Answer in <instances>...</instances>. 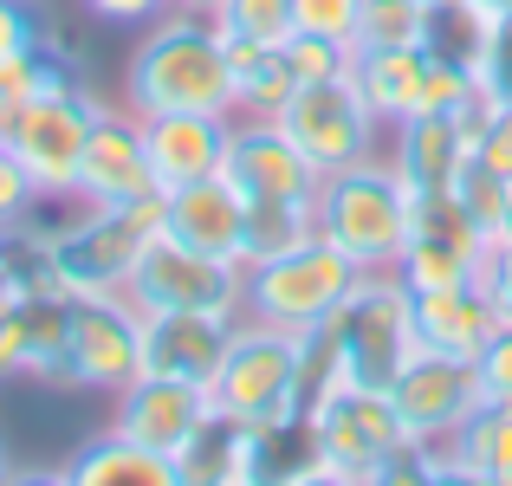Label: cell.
Returning a JSON list of instances; mask_svg holds the SVG:
<instances>
[{
	"mask_svg": "<svg viewBox=\"0 0 512 486\" xmlns=\"http://www.w3.org/2000/svg\"><path fill=\"white\" fill-rule=\"evenodd\" d=\"M0 474H7V454H0Z\"/></svg>",
	"mask_w": 512,
	"mask_h": 486,
	"instance_id": "ee69618b",
	"label": "cell"
},
{
	"mask_svg": "<svg viewBox=\"0 0 512 486\" xmlns=\"http://www.w3.org/2000/svg\"><path fill=\"white\" fill-rule=\"evenodd\" d=\"M175 7H182V13H208V20H221L227 0H175Z\"/></svg>",
	"mask_w": 512,
	"mask_h": 486,
	"instance_id": "60d3db41",
	"label": "cell"
},
{
	"mask_svg": "<svg viewBox=\"0 0 512 486\" xmlns=\"http://www.w3.org/2000/svg\"><path fill=\"white\" fill-rule=\"evenodd\" d=\"M357 279H363V266L344 247H331L325 234H312L292 253H273V260L247 266V305L240 312L286 324V331H318V324H331L344 312Z\"/></svg>",
	"mask_w": 512,
	"mask_h": 486,
	"instance_id": "5b68a950",
	"label": "cell"
},
{
	"mask_svg": "<svg viewBox=\"0 0 512 486\" xmlns=\"http://www.w3.org/2000/svg\"><path fill=\"white\" fill-rule=\"evenodd\" d=\"M13 111H20V104H13L7 85H0V143H7V130H13Z\"/></svg>",
	"mask_w": 512,
	"mask_h": 486,
	"instance_id": "b9f144b4",
	"label": "cell"
},
{
	"mask_svg": "<svg viewBox=\"0 0 512 486\" xmlns=\"http://www.w3.org/2000/svg\"><path fill=\"white\" fill-rule=\"evenodd\" d=\"M39 46H46V26H39L33 0H0V59H20Z\"/></svg>",
	"mask_w": 512,
	"mask_h": 486,
	"instance_id": "d590c367",
	"label": "cell"
},
{
	"mask_svg": "<svg viewBox=\"0 0 512 486\" xmlns=\"http://www.w3.org/2000/svg\"><path fill=\"white\" fill-rule=\"evenodd\" d=\"M208 422H214L208 383H182V376H150L143 370L137 383H124L111 396V428L117 435L143 441V448L169 454V461H182Z\"/></svg>",
	"mask_w": 512,
	"mask_h": 486,
	"instance_id": "7c38bea8",
	"label": "cell"
},
{
	"mask_svg": "<svg viewBox=\"0 0 512 486\" xmlns=\"http://www.w3.org/2000/svg\"><path fill=\"white\" fill-rule=\"evenodd\" d=\"M454 195H461V208H467V221L480 227L487 240H500V227H506V175H493L487 162H467L461 169V182H454Z\"/></svg>",
	"mask_w": 512,
	"mask_h": 486,
	"instance_id": "4dcf8cb0",
	"label": "cell"
},
{
	"mask_svg": "<svg viewBox=\"0 0 512 486\" xmlns=\"http://www.w3.org/2000/svg\"><path fill=\"white\" fill-rule=\"evenodd\" d=\"M467 72H474V85H480L487 104H512V13H500L493 26H480L474 52H467Z\"/></svg>",
	"mask_w": 512,
	"mask_h": 486,
	"instance_id": "f1b7e54d",
	"label": "cell"
},
{
	"mask_svg": "<svg viewBox=\"0 0 512 486\" xmlns=\"http://www.w3.org/2000/svg\"><path fill=\"white\" fill-rule=\"evenodd\" d=\"M318 234V201H247V266Z\"/></svg>",
	"mask_w": 512,
	"mask_h": 486,
	"instance_id": "83f0119b",
	"label": "cell"
},
{
	"mask_svg": "<svg viewBox=\"0 0 512 486\" xmlns=\"http://www.w3.org/2000/svg\"><path fill=\"white\" fill-rule=\"evenodd\" d=\"M487 98L461 104V111H415L396 124V150L389 162L402 169V182L415 195H448L461 182V169L480 156V130H487Z\"/></svg>",
	"mask_w": 512,
	"mask_h": 486,
	"instance_id": "4fadbf2b",
	"label": "cell"
},
{
	"mask_svg": "<svg viewBox=\"0 0 512 486\" xmlns=\"http://www.w3.org/2000/svg\"><path fill=\"white\" fill-rule=\"evenodd\" d=\"M227 72H234V117H273L292 98V85H299L286 46L234 39V33H227Z\"/></svg>",
	"mask_w": 512,
	"mask_h": 486,
	"instance_id": "603a6c76",
	"label": "cell"
},
{
	"mask_svg": "<svg viewBox=\"0 0 512 486\" xmlns=\"http://www.w3.org/2000/svg\"><path fill=\"white\" fill-rule=\"evenodd\" d=\"M169 227V195H143L124 208H85L78 227L46 234L52 247V292L85 299V292H124L143 247Z\"/></svg>",
	"mask_w": 512,
	"mask_h": 486,
	"instance_id": "277c9868",
	"label": "cell"
},
{
	"mask_svg": "<svg viewBox=\"0 0 512 486\" xmlns=\"http://www.w3.org/2000/svg\"><path fill=\"white\" fill-rule=\"evenodd\" d=\"M480 370V396L487 402H512V324H500V331L487 337V350L474 357Z\"/></svg>",
	"mask_w": 512,
	"mask_h": 486,
	"instance_id": "8d00e7d4",
	"label": "cell"
},
{
	"mask_svg": "<svg viewBox=\"0 0 512 486\" xmlns=\"http://www.w3.org/2000/svg\"><path fill=\"white\" fill-rule=\"evenodd\" d=\"M169 234L214 253V260L247 266V195L227 175H201L169 195Z\"/></svg>",
	"mask_w": 512,
	"mask_h": 486,
	"instance_id": "ffe728a7",
	"label": "cell"
},
{
	"mask_svg": "<svg viewBox=\"0 0 512 486\" xmlns=\"http://www.w3.org/2000/svg\"><path fill=\"white\" fill-rule=\"evenodd\" d=\"M318 234L344 247L363 273H396L415 240V188L389 156H363L318 182Z\"/></svg>",
	"mask_w": 512,
	"mask_h": 486,
	"instance_id": "7a4b0ae2",
	"label": "cell"
},
{
	"mask_svg": "<svg viewBox=\"0 0 512 486\" xmlns=\"http://www.w3.org/2000/svg\"><path fill=\"white\" fill-rule=\"evenodd\" d=\"M208 396H214V415L247 422V428L305 422V331L240 312L234 344H227Z\"/></svg>",
	"mask_w": 512,
	"mask_h": 486,
	"instance_id": "3957f363",
	"label": "cell"
},
{
	"mask_svg": "<svg viewBox=\"0 0 512 486\" xmlns=\"http://www.w3.org/2000/svg\"><path fill=\"white\" fill-rule=\"evenodd\" d=\"M273 124L299 143L318 175H338L350 162L376 156V124H383V117L370 111V98H363V85H357V65H350L338 78H305V85H292V98L273 111Z\"/></svg>",
	"mask_w": 512,
	"mask_h": 486,
	"instance_id": "52a82bcc",
	"label": "cell"
},
{
	"mask_svg": "<svg viewBox=\"0 0 512 486\" xmlns=\"http://www.w3.org/2000/svg\"><path fill=\"white\" fill-rule=\"evenodd\" d=\"M98 111H104V104L91 98L78 78L39 91V98H26L20 111H13L7 150L26 162L39 201H59V195H72V188H78V156H85V143H91Z\"/></svg>",
	"mask_w": 512,
	"mask_h": 486,
	"instance_id": "ba28073f",
	"label": "cell"
},
{
	"mask_svg": "<svg viewBox=\"0 0 512 486\" xmlns=\"http://www.w3.org/2000/svg\"><path fill=\"white\" fill-rule=\"evenodd\" d=\"M396 396V415L415 441H454L467 428V415L480 409V370L467 357H448V350H415L402 363V376L389 383Z\"/></svg>",
	"mask_w": 512,
	"mask_h": 486,
	"instance_id": "5bb4252c",
	"label": "cell"
},
{
	"mask_svg": "<svg viewBox=\"0 0 512 486\" xmlns=\"http://www.w3.org/2000/svg\"><path fill=\"white\" fill-rule=\"evenodd\" d=\"M124 292L137 312H227V318H240V305H247V266L214 260V253L188 247V240H175L163 227L143 247Z\"/></svg>",
	"mask_w": 512,
	"mask_h": 486,
	"instance_id": "9c48e42d",
	"label": "cell"
},
{
	"mask_svg": "<svg viewBox=\"0 0 512 486\" xmlns=\"http://www.w3.org/2000/svg\"><path fill=\"white\" fill-rule=\"evenodd\" d=\"M221 175L247 201H318V182H325L273 117H247V124H234Z\"/></svg>",
	"mask_w": 512,
	"mask_h": 486,
	"instance_id": "2e32d148",
	"label": "cell"
},
{
	"mask_svg": "<svg viewBox=\"0 0 512 486\" xmlns=\"http://www.w3.org/2000/svg\"><path fill=\"white\" fill-rule=\"evenodd\" d=\"M480 273V253L467 240H448V234H415L409 253L396 260V279L409 292H441V286H467Z\"/></svg>",
	"mask_w": 512,
	"mask_h": 486,
	"instance_id": "4316f807",
	"label": "cell"
},
{
	"mask_svg": "<svg viewBox=\"0 0 512 486\" xmlns=\"http://www.w3.org/2000/svg\"><path fill=\"white\" fill-rule=\"evenodd\" d=\"M480 162L512 182V104H493V111H487V130H480Z\"/></svg>",
	"mask_w": 512,
	"mask_h": 486,
	"instance_id": "74e56055",
	"label": "cell"
},
{
	"mask_svg": "<svg viewBox=\"0 0 512 486\" xmlns=\"http://www.w3.org/2000/svg\"><path fill=\"white\" fill-rule=\"evenodd\" d=\"M221 33L286 46V39L299 33V20H292V0H227V7H221Z\"/></svg>",
	"mask_w": 512,
	"mask_h": 486,
	"instance_id": "f546056e",
	"label": "cell"
},
{
	"mask_svg": "<svg viewBox=\"0 0 512 486\" xmlns=\"http://www.w3.org/2000/svg\"><path fill=\"white\" fill-rule=\"evenodd\" d=\"M305 428H312L318 474L325 480H376L383 461L409 441V428L396 415V396L376 383H344L331 396H318L305 409Z\"/></svg>",
	"mask_w": 512,
	"mask_h": 486,
	"instance_id": "8992f818",
	"label": "cell"
},
{
	"mask_svg": "<svg viewBox=\"0 0 512 486\" xmlns=\"http://www.w3.org/2000/svg\"><path fill=\"white\" fill-rule=\"evenodd\" d=\"M227 137H234V117H214V111L143 117V143H150L156 188H163V195H175V188L201 182V175H221V162H227Z\"/></svg>",
	"mask_w": 512,
	"mask_h": 486,
	"instance_id": "d6986e66",
	"label": "cell"
},
{
	"mask_svg": "<svg viewBox=\"0 0 512 486\" xmlns=\"http://www.w3.org/2000/svg\"><path fill=\"white\" fill-rule=\"evenodd\" d=\"M422 65H428V46H409V52H357V85L370 98V111L383 124H402V117L422 111Z\"/></svg>",
	"mask_w": 512,
	"mask_h": 486,
	"instance_id": "d4e9b609",
	"label": "cell"
},
{
	"mask_svg": "<svg viewBox=\"0 0 512 486\" xmlns=\"http://www.w3.org/2000/svg\"><path fill=\"white\" fill-rule=\"evenodd\" d=\"M357 13L363 0H292V20H299V33H325V39H357Z\"/></svg>",
	"mask_w": 512,
	"mask_h": 486,
	"instance_id": "d6a6232c",
	"label": "cell"
},
{
	"mask_svg": "<svg viewBox=\"0 0 512 486\" xmlns=\"http://www.w3.org/2000/svg\"><path fill=\"white\" fill-rule=\"evenodd\" d=\"M59 480H72V486H182V467L169 454L143 448V441L117 435V428H104V435H91L59 467Z\"/></svg>",
	"mask_w": 512,
	"mask_h": 486,
	"instance_id": "7402d4cb",
	"label": "cell"
},
{
	"mask_svg": "<svg viewBox=\"0 0 512 486\" xmlns=\"http://www.w3.org/2000/svg\"><path fill=\"white\" fill-rule=\"evenodd\" d=\"M474 286L487 292L493 318H500V324H512V240H493V247L480 253V273H474Z\"/></svg>",
	"mask_w": 512,
	"mask_h": 486,
	"instance_id": "836d02e7",
	"label": "cell"
},
{
	"mask_svg": "<svg viewBox=\"0 0 512 486\" xmlns=\"http://www.w3.org/2000/svg\"><path fill=\"white\" fill-rule=\"evenodd\" d=\"M227 312H143V370L182 376V383H214L227 344H234Z\"/></svg>",
	"mask_w": 512,
	"mask_h": 486,
	"instance_id": "e0dca14e",
	"label": "cell"
},
{
	"mask_svg": "<svg viewBox=\"0 0 512 486\" xmlns=\"http://www.w3.org/2000/svg\"><path fill=\"white\" fill-rule=\"evenodd\" d=\"M33 201H39V188H33V175H26V162L0 143V227H20L26 214H33Z\"/></svg>",
	"mask_w": 512,
	"mask_h": 486,
	"instance_id": "e575fe53",
	"label": "cell"
},
{
	"mask_svg": "<svg viewBox=\"0 0 512 486\" xmlns=\"http://www.w3.org/2000/svg\"><path fill=\"white\" fill-rule=\"evenodd\" d=\"M85 208H124V201L143 195H163L150 169V143H143V117L130 111H98L91 124V143L78 156V188H72Z\"/></svg>",
	"mask_w": 512,
	"mask_h": 486,
	"instance_id": "9a60e30c",
	"label": "cell"
},
{
	"mask_svg": "<svg viewBox=\"0 0 512 486\" xmlns=\"http://www.w3.org/2000/svg\"><path fill=\"white\" fill-rule=\"evenodd\" d=\"M331 331L344 344L350 376L376 389H389L402 376V363L422 350V337H415V292L396 273H363L357 292L344 299V312L331 318Z\"/></svg>",
	"mask_w": 512,
	"mask_h": 486,
	"instance_id": "30bf717a",
	"label": "cell"
},
{
	"mask_svg": "<svg viewBox=\"0 0 512 486\" xmlns=\"http://www.w3.org/2000/svg\"><path fill=\"white\" fill-rule=\"evenodd\" d=\"M454 480H493L512 486V402H480L467 415V428L448 441Z\"/></svg>",
	"mask_w": 512,
	"mask_h": 486,
	"instance_id": "cb8c5ba5",
	"label": "cell"
},
{
	"mask_svg": "<svg viewBox=\"0 0 512 486\" xmlns=\"http://www.w3.org/2000/svg\"><path fill=\"white\" fill-rule=\"evenodd\" d=\"M441 26V0H363L357 13V52H409V46H435Z\"/></svg>",
	"mask_w": 512,
	"mask_h": 486,
	"instance_id": "484cf974",
	"label": "cell"
},
{
	"mask_svg": "<svg viewBox=\"0 0 512 486\" xmlns=\"http://www.w3.org/2000/svg\"><path fill=\"white\" fill-rule=\"evenodd\" d=\"M441 7H454V13H467L474 26H493L500 13H512V0H441Z\"/></svg>",
	"mask_w": 512,
	"mask_h": 486,
	"instance_id": "ab89813d",
	"label": "cell"
},
{
	"mask_svg": "<svg viewBox=\"0 0 512 486\" xmlns=\"http://www.w3.org/2000/svg\"><path fill=\"white\" fill-rule=\"evenodd\" d=\"M91 20H111V26H137V20H156L163 7H175V0H85Z\"/></svg>",
	"mask_w": 512,
	"mask_h": 486,
	"instance_id": "f35d334b",
	"label": "cell"
},
{
	"mask_svg": "<svg viewBox=\"0 0 512 486\" xmlns=\"http://www.w3.org/2000/svg\"><path fill=\"white\" fill-rule=\"evenodd\" d=\"M500 240H512V182H506V227H500Z\"/></svg>",
	"mask_w": 512,
	"mask_h": 486,
	"instance_id": "7bdbcfd3",
	"label": "cell"
},
{
	"mask_svg": "<svg viewBox=\"0 0 512 486\" xmlns=\"http://www.w3.org/2000/svg\"><path fill=\"white\" fill-rule=\"evenodd\" d=\"M286 59H292V72H299V85L305 78H338L357 65V46H344V39H325V33H292L286 39Z\"/></svg>",
	"mask_w": 512,
	"mask_h": 486,
	"instance_id": "1f68e13d",
	"label": "cell"
},
{
	"mask_svg": "<svg viewBox=\"0 0 512 486\" xmlns=\"http://www.w3.org/2000/svg\"><path fill=\"white\" fill-rule=\"evenodd\" d=\"M65 318H72L65 292H26V299H13L0 312V376L59 383L65 376Z\"/></svg>",
	"mask_w": 512,
	"mask_h": 486,
	"instance_id": "ac0fdd59",
	"label": "cell"
},
{
	"mask_svg": "<svg viewBox=\"0 0 512 486\" xmlns=\"http://www.w3.org/2000/svg\"><path fill=\"white\" fill-rule=\"evenodd\" d=\"M143 376V312L130 292H85L65 318V389H98L117 396Z\"/></svg>",
	"mask_w": 512,
	"mask_h": 486,
	"instance_id": "8fae6325",
	"label": "cell"
},
{
	"mask_svg": "<svg viewBox=\"0 0 512 486\" xmlns=\"http://www.w3.org/2000/svg\"><path fill=\"white\" fill-rule=\"evenodd\" d=\"M493 331H500V318H493L487 292L474 279L467 286H441V292H415V337H422V350H448V357L474 363Z\"/></svg>",
	"mask_w": 512,
	"mask_h": 486,
	"instance_id": "44dd1931",
	"label": "cell"
},
{
	"mask_svg": "<svg viewBox=\"0 0 512 486\" xmlns=\"http://www.w3.org/2000/svg\"><path fill=\"white\" fill-rule=\"evenodd\" d=\"M124 104L137 117H169V111L234 117V72H227L221 20L175 7L163 26H150L124 65Z\"/></svg>",
	"mask_w": 512,
	"mask_h": 486,
	"instance_id": "6da1fadb",
	"label": "cell"
}]
</instances>
